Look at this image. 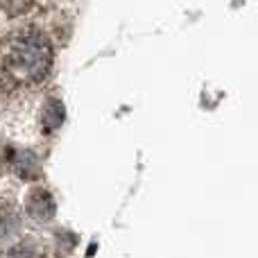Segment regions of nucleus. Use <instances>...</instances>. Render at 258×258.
I'll return each mask as SVG.
<instances>
[{
	"label": "nucleus",
	"instance_id": "6",
	"mask_svg": "<svg viewBox=\"0 0 258 258\" xmlns=\"http://www.w3.org/2000/svg\"><path fill=\"white\" fill-rule=\"evenodd\" d=\"M34 0H0V7L9 14V16H21L32 7Z\"/></svg>",
	"mask_w": 258,
	"mask_h": 258
},
{
	"label": "nucleus",
	"instance_id": "2",
	"mask_svg": "<svg viewBox=\"0 0 258 258\" xmlns=\"http://www.w3.org/2000/svg\"><path fill=\"white\" fill-rule=\"evenodd\" d=\"M25 209L36 222H48V220L54 218L57 204H54L52 195H50L48 190H43V188H34L25 200Z\"/></svg>",
	"mask_w": 258,
	"mask_h": 258
},
{
	"label": "nucleus",
	"instance_id": "5",
	"mask_svg": "<svg viewBox=\"0 0 258 258\" xmlns=\"http://www.w3.org/2000/svg\"><path fill=\"white\" fill-rule=\"evenodd\" d=\"M21 229V218H18L14 204L0 202V236H12Z\"/></svg>",
	"mask_w": 258,
	"mask_h": 258
},
{
	"label": "nucleus",
	"instance_id": "7",
	"mask_svg": "<svg viewBox=\"0 0 258 258\" xmlns=\"http://www.w3.org/2000/svg\"><path fill=\"white\" fill-rule=\"evenodd\" d=\"M7 258H41V254L32 242H21V245H16V247L9 249Z\"/></svg>",
	"mask_w": 258,
	"mask_h": 258
},
{
	"label": "nucleus",
	"instance_id": "1",
	"mask_svg": "<svg viewBox=\"0 0 258 258\" xmlns=\"http://www.w3.org/2000/svg\"><path fill=\"white\" fill-rule=\"evenodd\" d=\"M52 66V43L36 27H21L5 41V68L21 84H39Z\"/></svg>",
	"mask_w": 258,
	"mask_h": 258
},
{
	"label": "nucleus",
	"instance_id": "4",
	"mask_svg": "<svg viewBox=\"0 0 258 258\" xmlns=\"http://www.w3.org/2000/svg\"><path fill=\"white\" fill-rule=\"evenodd\" d=\"M63 120H66V109H63V102L57 98L48 100L43 107V127L48 129V132H57L59 127L63 125Z\"/></svg>",
	"mask_w": 258,
	"mask_h": 258
},
{
	"label": "nucleus",
	"instance_id": "3",
	"mask_svg": "<svg viewBox=\"0 0 258 258\" xmlns=\"http://www.w3.org/2000/svg\"><path fill=\"white\" fill-rule=\"evenodd\" d=\"M12 168H14V172L23 179L41 177V163L32 152H16V156L12 159Z\"/></svg>",
	"mask_w": 258,
	"mask_h": 258
}]
</instances>
